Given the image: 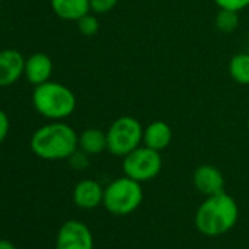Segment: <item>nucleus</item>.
<instances>
[{
  "label": "nucleus",
  "mask_w": 249,
  "mask_h": 249,
  "mask_svg": "<svg viewBox=\"0 0 249 249\" xmlns=\"http://www.w3.org/2000/svg\"><path fill=\"white\" fill-rule=\"evenodd\" d=\"M239 207L233 196L224 191L205 196L195 211L194 223L196 230L208 237L229 233L237 223Z\"/></svg>",
  "instance_id": "f257e3e1"
},
{
  "label": "nucleus",
  "mask_w": 249,
  "mask_h": 249,
  "mask_svg": "<svg viewBox=\"0 0 249 249\" xmlns=\"http://www.w3.org/2000/svg\"><path fill=\"white\" fill-rule=\"evenodd\" d=\"M78 137L71 124L63 120H52L33 134L30 147L43 160H68L78 150Z\"/></svg>",
  "instance_id": "f03ea898"
},
{
  "label": "nucleus",
  "mask_w": 249,
  "mask_h": 249,
  "mask_svg": "<svg viewBox=\"0 0 249 249\" xmlns=\"http://www.w3.org/2000/svg\"><path fill=\"white\" fill-rule=\"evenodd\" d=\"M33 106L37 113L49 120H63L75 111L76 97L69 87L47 81L34 88Z\"/></svg>",
  "instance_id": "7ed1b4c3"
},
{
  "label": "nucleus",
  "mask_w": 249,
  "mask_h": 249,
  "mask_svg": "<svg viewBox=\"0 0 249 249\" xmlns=\"http://www.w3.org/2000/svg\"><path fill=\"white\" fill-rule=\"evenodd\" d=\"M144 201L142 183L122 176L111 180L104 188L103 205L104 208L114 215H128L140 208Z\"/></svg>",
  "instance_id": "20e7f679"
},
{
  "label": "nucleus",
  "mask_w": 249,
  "mask_h": 249,
  "mask_svg": "<svg viewBox=\"0 0 249 249\" xmlns=\"http://www.w3.org/2000/svg\"><path fill=\"white\" fill-rule=\"evenodd\" d=\"M107 151L114 157H124L142 144L144 126L137 117L120 116L106 132Z\"/></svg>",
  "instance_id": "39448f33"
},
{
  "label": "nucleus",
  "mask_w": 249,
  "mask_h": 249,
  "mask_svg": "<svg viewBox=\"0 0 249 249\" xmlns=\"http://www.w3.org/2000/svg\"><path fill=\"white\" fill-rule=\"evenodd\" d=\"M123 175L140 183L156 179L163 169V159L160 151L147 145H140L132 153L123 157Z\"/></svg>",
  "instance_id": "423d86ee"
},
{
  "label": "nucleus",
  "mask_w": 249,
  "mask_h": 249,
  "mask_svg": "<svg viewBox=\"0 0 249 249\" xmlns=\"http://www.w3.org/2000/svg\"><path fill=\"white\" fill-rule=\"evenodd\" d=\"M54 249H94L92 231L79 220H68L57 231Z\"/></svg>",
  "instance_id": "0eeeda50"
},
{
  "label": "nucleus",
  "mask_w": 249,
  "mask_h": 249,
  "mask_svg": "<svg viewBox=\"0 0 249 249\" xmlns=\"http://www.w3.org/2000/svg\"><path fill=\"white\" fill-rule=\"evenodd\" d=\"M25 57L15 49L0 52V88L11 87L24 75Z\"/></svg>",
  "instance_id": "6e6552de"
},
{
  "label": "nucleus",
  "mask_w": 249,
  "mask_h": 249,
  "mask_svg": "<svg viewBox=\"0 0 249 249\" xmlns=\"http://www.w3.org/2000/svg\"><path fill=\"white\" fill-rule=\"evenodd\" d=\"M192 180H194L195 189L205 196L223 192L224 185H226L223 173L215 166H211V164H202L196 167L194 172Z\"/></svg>",
  "instance_id": "1a4fd4ad"
},
{
  "label": "nucleus",
  "mask_w": 249,
  "mask_h": 249,
  "mask_svg": "<svg viewBox=\"0 0 249 249\" xmlns=\"http://www.w3.org/2000/svg\"><path fill=\"white\" fill-rule=\"evenodd\" d=\"M104 188L94 179H82L79 180L73 191L72 199L73 204L81 210H94L103 204Z\"/></svg>",
  "instance_id": "9d476101"
},
{
  "label": "nucleus",
  "mask_w": 249,
  "mask_h": 249,
  "mask_svg": "<svg viewBox=\"0 0 249 249\" xmlns=\"http://www.w3.org/2000/svg\"><path fill=\"white\" fill-rule=\"evenodd\" d=\"M53 73V60L46 53H34L28 59H25V69L24 76L27 81L37 87L47 81H50V76Z\"/></svg>",
  "instance_id": "9b49d317"
},
{
  "label": "nucleus",
  "mask_w": 249,
  "mask_h": 249,
  "mask_svg": "<svg viewBox=\"0 0 249 249\" xmlns=\"http://www.w3.org/2000/svg\"><path fill=\"white\" fill-rule=\"evenodd\" d=\"M172 140H173V131L170 128V124L166 123L164 120H154L144 128L142 144L153 150L161 153L170 145Z\"/></svg>",
  "instance_id": "f8f14e48"
},
{
  "label": "nucleus",
  "mask_w": 249,
  "mask_h": 249,
  "mask_svg": "<svg viewBox=\"0 0 249 249\" xmlns=\"http://www.w3.org/2000/svg\"><path fill=\"white\" fill-rule=\"evenodd\" d=\"M56 17L65 21H78L91 12L89 0H50Z\"/></svg>",
  "instance_id": "ddd939ff"
},
{
  "label": "nucleus",
  "mask_w": 249,
  "mask_h": 249,
  "mask_svg": "<svg viewBox=\"0 0 249 249\" xmlns=\"http://www.w3.org/2000/svg\"><path fill=\"white\" fill-rule=\"evenodd\" d=\"M78 148L88 156H98L107 150V135L98 128H88L78 137Z\"/></svg>",
  "instance_id": "4468645a"
},
{
  "label": "nucleus",
  "mask_w": 249,
  "mask_h": 249,
  "mask_svg": "<svg viewBox=\"0 0 249 249\" xmlns=\"http://www.w3.org/2000/svg\"><path fill=\"white\" fill-rule=\"evenodd\" d=\"M229 73L236 84L249 85V53H237L229 62Z\"/></svg>",
  "instance_id": "2eb2a0df"
},
{
  "label": "nucleus",
  "mask_w": 249,
  "mask_h": 249,
  "mask_svg": "<svg viewBox=\"0 0 249 249\" xmlns=\"http://www.w3.org/2000/svg\"><path fill=\"white\" fill-rule=\"evenodd\" d=\"M239 12L220 9L215 17V27L221 33H231L239 27Z\"/></svg>",
  "instance_id": "dca6fc26"
},
{
  "label": "nucleus",
  "mask_w": 249,
  "mask_h": 249,
  "mask_svg": "<svg viewBox=\"0 0 249 249\" xmlns=\"http://www.w3.org/2000/svg\"><path fill=\"white\" fill-rule=\"evenodd\" d=\"M78 25V31L85 36V37H92L98 33L100 30V22L98 18L92 14H87L85 17H82L81 19L76 21Z\"/></svg>",
  "instance_id": "f3484780"
},
{
  "label": "nucleus",
  "mask_w": 249,
  "mask_h": 249,
  "mask_svg": "<svg viewBox=\"0 0 249 249\" xmlns=\"http://www.w3.org/2000/svg\"><path fill=\"white\" fill-rule=\"evenodd\" d=\"M117 3H119V0H89L91 12L95 15L108 14L110 11H113L116 8Z\"/></svg>",
  "instance_id": "a211bd4d"
},
{
  "label": "nucleus",
  "mask_w": 249,
  "mask_h": 249,
  "mask_svg": "<svg viewBox=\"0 0 249 249\" xmlns=\"http://www.w3.org/2000/svg\"><path fill=\"white\" fill-rule=\"evenodd\" d=\"M218 9H227L240 12L246 8H249V0H214Z\"/></svg>",
  "instance_id": "6ab92c4d"
},
{
  "label": "nucleus",
  "mask_w": 249,
  "mask_h": 249,
  "mask_svg": "<svg viewBox=\"0 0 249 249\" xmlns=\"http://www.w3.org/2000/svg\"><path fill=\"white\" fill-rule=\"evenodd\" d=\"M68 160H69V164L72 166V169H75V170H84L89 164V156L79 148Z\"/></svg>",
  "instance_id": "aec40b11"
},
{
  "label": "nucleus",
  "mask_w": 249,
  "mask_h": 249,
  "mask_svg": "<svg viewBox=\"0 0 249 249\" xmlns=\"http://www.w3.org/2000/svg\"><path fill=\"white\" fill-rule=\"evenodd\" d=\"M9 128H11L9 116L6 114V111H3L2 108H0V144L8 138Z\"/></svg>",
  "instance_id": "412c9836"
},
{
  "label": "nucleus",
  "mask_w": 249,
  "mask_h": 249,
  "mask_svg": "<svg viewBox=\"0 0 249 249\" xmlns=\"http://www.w3.org/2000/svg\"><path fill=\"white\" fill-rule=\"evenodd\" d=\"M0 249H18V246L8 239H0Z\"/></svg>",
  "instance_id": "4be33fe9"
},
{
  "label": "nucleus",
  "mask_w": 249,
  "mask_h": 249,
  "mask_svg": "<svg viewBox=\"0 0 249 249\" xmlns=\"http://www.w3.org/2000/svg\"><path fill=\"white\" fill-rule=\"evenodd\" d=\"M248 129H249V117H248Z\"/></svg>",
  "instance_id": "5701e85b"
}]
</instances>
